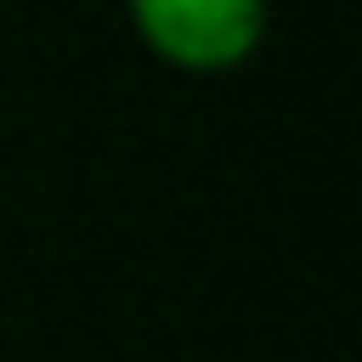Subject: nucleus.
Listing matches in <instances>:
<instances>
[{"label":"nucleus","mask_w":362,"mask_h":362,"mask_svg":"<svg viewBox=\"0 0 362 362\" xmlns=\"http://www.w3.org/2000/svg\"><path fill=\"white\" fill-rule=\"evenodd\" d=\"M155 61L181 74H228L269 34V0H121Z\"/></svg>","instance_id":"nucleus-1"}]
</instances>
